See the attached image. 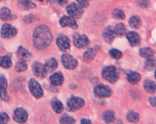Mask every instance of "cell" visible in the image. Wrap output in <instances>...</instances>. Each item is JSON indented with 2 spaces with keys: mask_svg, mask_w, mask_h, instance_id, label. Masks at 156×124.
Returning <instances> with one entry per match:
<instances>
[{
  "mask_svg": "<svg viewBox=\"0 0 156 124\" xmlns=\"http://www.w3.org/2000/svg\"><path fill=\"white\" fill-rule=\"evenodd\" d=\"M52 40V35L47 25H38L34 31L33 43L37 50L47 48Z\"/></svg>",
  "mask_w": 156,
  "mask_h": 124,
  "instance_id": "cell-1",
  "label": "cell"
},
{
  "mask_svg": "<svg viewBox=\"0 0 156 124\" xmlns=\"http://www.w3.org/2000/svg\"><path fill=\"white\" fill-rule=\"evenodd\" d=\"M102 77L108 80L110 83H115L119 78V75L117 72V68L113 65H109L105 67L102 71Z\"/></svg>",
  "mask_w": 156,
  "mask_h": 124,
  "instance_id": "cell-2",
  "label": "cell"
},
{
  "mask_svg": "<svg viewBox=\"0 0 156 124\" xmlns=\"http://www.w3.org/2000/svg\"><path fill=\"white\" fill-rule=\"evenodd\" d=\"M94 93L95 94V96H97V97H99V98H106V97H109V96H111L112 91L107 85L98 84L94 87Z\"/></svg>",
  "mask_w": 156,
  "mask_h": 124,
  "instance_id": "cell-3",
  "label": "cell"
},
{
  "mask_svg": "<svg viewBox=\"0 0 156 124\" xmlns=\"http://www.w3.org/2000/svg\"><path fill=\"white\" fill-rule=\"evenodd\" d=\"M28 87H29V90L31 91V93L33 94L34 97L39 99L43 96V90H42L40 84L37 81H36L35 79H30L29 83H28Z\"/></svg>",
  "mask_w": 156,
  "mask_h": 124,
  "instance_id": "cell-4",
  "label": "cell"
},
{
  "mask_svg": "<svg viewBox=\"0 0 156 124\" xmlns=\"http://www.w3.org/2000/svg\"><path fill=\"white\" fill-rule=\"evenodd\" d=\"M66 10H67V13L70 15V17L73 18V19H80L83 14L82 8L80 5L75 4V3L70 4L67 7Z\"/></svg>",
  "mask_w": 156,
  "mask_h": 124,
  "instance_id": "cell-5",
  "label": "cell"
},
{
  "mask_svg": "<svg viewBox=\"0 0 156 124\" xmlns=\"http://www.w3.org/2000/svg\"><path fill=\"white\" fill-rule=\"evenodd\" d=\"M73 43L77 48L83 49V48H87L89 46L90 41H89V38L86 36L76 34L73 36Z\"/></svg>",
  "mask_w": 156,
  "mask_h": 124,
  "instance_id": "cell-6",
  "label": "cell"
},
{
  "mask_svg": "<svg viewBox=\"0 0 156 124\" xmlns=\"http://www.w3.org/2000/svg\"><path fill=\"white\" fill-rule=\"evenodd\" d=\"M61 60H62L64 67L66 68V69H69V70L75 69L78 65V61L69 54H64Z\"/></svg>",
  "mask_w": 156,
  "mask_h": 124,
  "instance_id": "cell-7",
  "label": "cell"
},
{
  "mask_svg": "<svg viewBox=\"0 0 156 124\" xmlns=\"http://www.w3.org/2000/svg\"><path fill=\"white\" fill-rule=\"evenodd\" d=\"M17 35V30L10 24L5 23L1 28V36L3 38H12Z\"/></svg>",
  "mask_w": 156,
  "mask_h": 124,
  "instance_id": "cell-8",
  "label": "cell"
},
{
  "mask_svg": "<svg viewBox=\"0 0 156 124\" xmlns=\"http://www.w3.org/2000/svg\"><path fill=\"white\" fill-rule=\"evenodd\" d=\"M84 105V101L79 97H72L67 101V107L71 111H76V110L80 109Z\"/></svg>",
  "mask_w": 156,
  "mask_h": 124,
  "instance_id": "cell-9",
  "label": "cell"
},
{
  "mask_svg": "<svg viewBox=\"0 0 156 124\" xmlns=\"http://www.w3.org/2000/svg\"><path fill=\"white\" fill-rule=\"evenodd\" d=\"M7 87H8L7 78L4 76H0V98L5 102L9 101V97L7 92Z\"/></svg>",
  "mask_w": 156,
  "mask_h": 124,
  "instance_id": "cell-10",
  "label": "cell"
},
{
  "mask_svg": "<svg viewBox=\"0 0 156 124\" xmlns=\"http://www.w3.org/2000/svg\"><path fill=\"white\" fill-rule=\"evenodd\" d=\"M32 69H33V73L36 77L43 78L46 77L47 75V71L45 69V66L39 62H35L32 65Z\"/></svg>",
  "mask_w": 156,
  "mask_h": 124,
  "instance_id": "cell-11",
  "label": "cell"
},
{
  "mask_svg": "<svg viewBox=\"0 0 156 124\" xmlns=\"http://www.w3.org/2000/svg\"><path fill=\"white\" fill-rule=\"evenodd\" d=\"M28 119V114L23 108H17L13 113V119L18 123H24Z\"/></svg>",
  "mask_w": 156,
  "mask_h": 124,
  "instance_id": "cell-12",
  "label": "cell"
},
{
  "mask_svg": "<svg viewBox=\"0 0 156 124\" xmlns=\"http://www.w3.org/2000/svg\"><path fill=\"white\" fill-rule=\"evenodd\" d=\"M56 44H57L58 48L63 51H66L70 49V40L67 36L64 35H60L57 37V39H56Z\"/></svg>",
  "mask_w": 156,
  "mask_h": 124,
  "instance_id": "cell-13",
  "label": "cell"
},
{
  "mask_svg": "<svg viewBox=\"0 0 156 124\" xmlns=\"http://www.w3.org/2000/svg\"><path fill=\"white\" fill-rule=\"evenodd\" d=\"M60 24L63 27H71V28H73V29L78 28V24H77L76 21L73 18L69 17V16L62 17L61 20H60Z\"/></svg>",
  "mask_w": 156,
  "mask_h": 124,
  "instance_id": "cell-14",
  "label": "cell"
},
{
  "mask_svg": "<svg viewBox=\"0 0 156 124\" xmlns=\"http://www.w3.org/2000/svg\"><path fill=\"white\" fill-rule=\"evenodd\" d=\"M103 36H104V39L107 41L108 43H111L116 36L114 29H113L111 26H108L103 32Z\"/></svg>",
  "mask_w": 156,
  "mask_h": 124,
  "instance_id": "cell-15",
  "label": "cell"
},
{
  "mask_svg": "<svg viewBox=\"0 0 156 124\" xmlns=\"http://www.w3.org/2000/svg\"><path fill=\"white\" fill-rule=\"evenodd\" d=\"M126 37H127V39H128V41L130 42L131 46H133V47L137 46L140 43V36L136 32L128 33V34L126 35Z\"/></svg>",
  "mask_w": 156,
  "mask_h": 124,
  "instance_id": "cell-16",
  "label": "cell"
},
{
  "mask_svg": "<svg viewBox=\"0 0 156 124\" xmlns=\"http://www.w3.org/2000/svg\"><path fill=\"white\" fill-rule=\"evenodd\" d=\"M51 83L54 86H60L64 82V77L61 73H54L50 78Z\"/></svg>",
  "mask_w": 156,
  "mask_h": 124,
  "instance_id": "cell-17",
  "label": "cell"
},
{
  "mask_svg": "<svg viewBox=\"0 0 156 124\" xmlns=\"http://www.w3.org/2000/svg\"><path fill=\"white\" fill-rule=\"evenodd\" d=\"M57 65H58L57 61L53 58H51L46 62L44 66H45V69L47 72H52L56 69V68H57Z\"/></svg>",
  "mask_w": 156,
  "mask_h": 124,
  "instance_id": "cell-18",
  "label": "cell"
},
{
  "mask_svg": "<svg viewBox=\"0 0 156 124\" xmlns=\"http://www.w3.org/2000/svg\"><path fill=\"white\" fill-rule=\"evenodd\" d=\"M95 54H96V52H95L94 49H88L83 54V60L87 63H90L94 59Z\"/></svg>",
  "mask_w": 156,
  "mask_h": 124,
  "instance_id": "cell-19",
  "label": "cell"
},
{
  "mask_svg": "<svg viewBox=\"0 0 156 124\" xmlns=\"http://www.w3.org/2000/svg\"><path fill=\"white\" fill-rule=\"evenodd\" d=\"M11 65H12V61L9 56H8V55L0 56V66L5 68V69H8V68L11 67Z\"/></svg>",
  "mask_w": 156,
  "mask_h": 124,
  "instance_id": "cell-20",
  "label": "cell"
},
{
  "mask_svg": "<svg viewBox=\"0 0 156 124\" xmlns=\"http://www.w3.org/2000/svg\"><path fill=\"white\" fill-rule=\"evenodd\" d=\"M51 107L54 110V112L58 113V114L59 113H62L63 110H64L63 104L59 100H57V99H53L52 100V102H51Z\"/></svg>",
  "mask_w": 156,
  "mask_h": 124,
  "instance_id": "cell-21",
  "label": "cell"
},
{
  "mask_svg": "<svg viewBox=\"0 0 156 124\" xmlns=\"http://www.w3.org/2000/svg\"><path fill=\"white\" fill-rule=\"evenodd\" d=\"M17 54L18 56L23 60V61H26L30 58V52L28 51L26 49H24L23 47H20L18 49V51H17Z\"/></svg>",
  "mask_w": 156,
  "mask_h": 124,
  "instance_id": "cell-22",
  "label": "cell"
},
{
  "mask_svg": "<svg viewBox=\"0 0 156 124\" xmlns=\"http://www.w3.org/2000/svg\"><path fill=\"white\" fill-rule=\"evenodd\" d=\"M127 79L132 84H136L137 82H139V80L141 79V76L136 73V72H130L128 75H127Z\"/></svg>",
  "mask_w": 156,
  "mask_h": 124,
  "instance_id": "cell-23",
  "label": "cell"
},
{
  "mask_svg": "<svg viewBox=\"0 0 156 124\" xmlns=\"http://www.w3.org/2000/svg\"><path fill=\"white\" fill-rule=\"evenodd\" d=\"M139 54H140L141 57L149 59V58H151L153 56L154 52L151 48H143V49H141L139 50Z\"/></svg>",
  "mask_w": 156,
  "mask_h": 124,
  "instance_id": "cell-24",
  "label": "cell"
},
{
  "mask_svg": "<svg viewBox=\"0 0 156 124\" xmlns=\"http://www.w3.org/2000/svg\"><path fill=\"white\" fill-rule=\"evenodd\" d=\"M0 18L2 21H8L11 18V12L8 8L0 9Z\"/></svg>",
  "mask_w": 156,
  "mask_h": 124,
  "instance_id": "cell-25",
  "label": "cell"
},
{
  "mask_svg": "<svg viewBox=\"0 0 156 124\" xmlns=\"http://www.w3.org/2000/svg\"><path fill=\"white\" fill-rule=\"evenodd\" d=\"M155 83L151 80H146L144 82V89L146 91L150 92V93H154L155 91H156V88H155Z\"/></svg>",
  "mask_w": 156,
  "mask_h": 124,
  "instance_id": "cell-26",
  "label": "cell"
},
{
  "mask_svg": "<svg viewBox=\"0 0 156 124\" xmlns=\"http://www.w3.org/2000/svg\"><path fill=\"white\" fill-rule=\"evenodd\" d=\"M18 2L21 5V7L24 9H30L36 7L35 4L32 2V0H18Z\"/></svg>",
  "mask_w": 156,
  "mask_h": 124,
  "instance_id": "cell-27",
  "label": "cell"
},
{
  "mask_svg": "<svg viewBox=\"0 0 156 124\" xmlns=\"http://www.w3.org/2000/svg\"><path fill=\"white\" fill-rule=\"evenodd\" d=\"M129 24L131 27L135 29H137L141 25V19L137 16H133L130 20H129Z\"/></svg>",
  "mask_w": 156,
  "mask_h": 124,
  "instance_id": "cell-28",
  "label": "cell"
},
{
  "mask_svg": "<svg viewBox=\"0 0 156 124\" xmlns=\"http://www.w3.org/2000/svg\"><path fill=\"white\" fill-rule=\"evenodd\" d=\"M103 119L107 123H111L115 120V115L112 111H106L103 114Z\"/></svg>",
  "mask_w": 156,
  "mask_h": 124,
  "instance_id": "cell-29",
  "label": "cell"
},
{
  "mask_svg": "<svg viewBox=\"0 0 156 124\" xmlns=\"http://www.w3.org/2000/svg\"><path fill=\"white\" fill-rule=\"evenodd\" d=\"M114 32H115L116 35L124 36V35H125V32H126V28H125V26H124L122 23H118V24L115 26Z\"/></svg>",
  "mask_w": 156,
  "mask_h": 124,
  "instance_id": "cell-30",
  "label": "cell"
},
{
  "mask_svg": "<svg viewBox=\"0 0 156 124\" xmlns=\"http://www.w3.org/2000/svg\"><path fill=\"white\" fill-rule=\"evenodd\" d=\"M139 114H137L135 111H130L127 114V119L130 122H137L139 120Z\"/></svg>",
  "mask_w": 156,
  "mask_h": 124,
  "instance_id": "cell-31",
  "label": "cell"
},
{
  "mask_svg": "<svg viewBox=\"0 0 156 124\" xmlns=\"http://www.w3.org/2000/svg\"><path fill=\"white\" fill-rule=\"evenodd\" d=\"M27 69V64L25 63V61H20L17 63V64L15 65V70L17 72H23Z\"/></svg>",
  "mask_w": 156,
  "mask_h": 124,
  "instance_id": "cell-32",
  "label": "cell"
},
{
  "mask_svg": "<svg viewBox=\"0 0 156 124\" xmlns=\"http://www.w3.org/2000/svg\"><path fill=\"white\" fill-rule=\"evenodd\" d=\"M112 16L114 17V18H116V19H121V20H122V19L125 18L124 12H123L122 9H116L113 10V12H112Z\"/></svg>",
  "mask_w": 156,
  "mask_h": 124,
  "instance_id": "cell-33",
  "label": "cell"
},
{
  "mask_svg": "<svg viewBox=\"0 0 156 124\" xmlns=\"http://www.w3.org/2000/svg\"><path fill=\"white\" fill-rule=\"evenodd\" d=\"M60 122L62 124H70V123H75V119L71 117L67 116V115H64L60 119Z\"/></svg>",
  "mask_w": 156,
  "mask_h": 124,
  "instance_id": "cell-34",
  "label": "cell"
},
{
  "mask_svg": "<svg viewBox=\"0 0 156 124\" xmlns=\"http://www.w3.org/2000/svg\"><path fill=\"white\" fill-rule=\"evenodd\" d=\"M109 54H110V56L112 58H114V59H121L122 56V53L118 50H115V49H112L109 50Z\"/></svg>",
  "mask_w": 156,
  "mask_h": 124,
  "instance_id": "cell-35",
  "label": "cell"
},
{
  "mask_svg": "<svg viewBox=\"0 0 156 124\" xmlns=\"http://www.w3.org/2000/svg\"><path fill=\"white\" fill-rule=\"evenodd\" d=\"M154 67H155V60L149 58L145 63V69L152 70V69H154Z\"/></svg>",
  "mask_w": 156,
  "mask_h": 124,
  "instance_id": "cell-36",
  "label": "cell"
},
{
  "mask_svg": "<svg viewBox=\"0 0 156 124\" xmlns=\"http://www.w3.org/2000/svg\"><path fill=\"white\" fill-rule=\"evenodd\" d=\"M9 119L6 113H0V124H5L9 122Z\"/></svg>",
  "mask_w": 156,
  "mask_h": 124,
  "instance_id": "cell-37",
  "label": "cell"
},
{
  "mask_svg": "<svg viewBox=\"0 0 156 124\" xmlns=\"http://www.w3.org/2000/svg\"><path fill=\"white\" fill-rule=\"evenodd\" d=\"M81 8H87L89 6V0H77Z\"/></svg>",
  "mask_w": 156,
  "mask_h": 124,
  "instance_id": "cell-38",
  "label": "cell"
},
{
  "mask_svg": "<svg viewBox=\"0 0 156 124\" xmlns=\"http://www.w3.org/2000/svg\"><path fill=\"white\" fill-rule=\"evenodd\" d=\"M35 20H36V17H35L34 15H27V16H25V17L23 18V21H24L25 22H28V23H30V22H34Z\"/></svg>",
  "mask_w": 156,
  "mask_h": 124,
  "instance_id": "cell-39",
  "label": "cell"
},
{
  "mask_svg": "<svg viewBox=\"0 0 156 124\" xmlns=\"http://www.w3.org/2000/svg\"><path fill=\"white\" fill-rule=\"evenodd\" d=\"M138 6L141 8H147L149 6V1L148 0H138Z\"/></svg>",
  "mask_w": 156,
  "mask_h": 124,
  "instance_id": "cell-40",
  "label": "cell"
},
{
  "mask_svg": "<svg viewBox=\"0 0 156 124\" xmlns=\"http://www.w3.org/2000/svg\"><path fill=\"white\" fill-rule=\"evenodd\" d=\"M67 2V0H55V3H58L60 6H64L66 5Z\"/></svg>",
  "mask_w": 156,
  "mask_h": 124,
  "instance_id": "cell-41",
  "label": "cell"
},
{
  "mask_svg": "<svg viewBox=\"0 0 156 124\" xmlns=\"http://www.w3.org/2000/svg\"><path fill=\"white\" fill-rule=\"evenodd\" d=\"M155 101H156V100H155V97H151V98H150V103H151V105L152 106H154V107L156 106Z\"/></svg>",
  "mask_w": 156,
  "mask_h": 124,
  "instance_id": "cell-42",
  "label": "cell"
},
{
  "mask_svg": "<svg viewBox=\"0 0 156 124\" xmlns=\"http://www.w3.org/2000/svg\"><path fill=\"white\" fill-rule=\"evenodd\" d=\"M82 124H84V123H86V124H91L92 122H91V120H89V119H81V121H80Z\"/></svg>",
  "mask_w": 156,
  "mask_h": 124,
  "instance_id": "cell-43",
  "label": "cell"
},
{
  "mask_svg": "<svg viewBox=\"0 0 156 124\" xmlns=\"http://www.w3.org/2000/svg\"><path fill=\"white\" fill-rule=\"evenodd\" d=\"M38 1H43V0H38Z\"/></svg>",
  "mask_w": 156,
  "mask_h": 124,
  "instance_id": "cell-44",
  "label": "cell"
},
{
  "mask_svg": "<svg viewBox=\"0 0 156 124\" xmlns=\"http://www.w3.org/2000/svg\"><path fill=\"white\" fill-rule=\"evenodd\" d=\"M0 1H4V0H0Z\"/></svg>",
  "mask_w": 156,
  "mask_h": 124,
  "instance_id": "cell-45",
  "label": "cell"
}]
</instances>
